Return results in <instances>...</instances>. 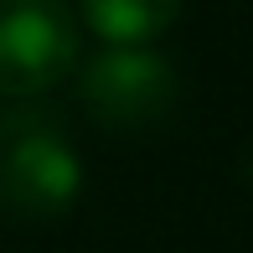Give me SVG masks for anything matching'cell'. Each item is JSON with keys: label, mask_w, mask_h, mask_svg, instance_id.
Instances as JSON below:
<instances>
[{"label": "cell", "mask_w": 253, "mask_h": 253, "mask_svg": "<svg viewBox=\"0 0 253 253\" xmlns=\"http://www.w3.org/2000/svg\"><path fill=\"white\" fill-rule=\"evenodd\" d=\"M83 191V160L42 109H0V207L21 222L67 217Z\"/></svg>", "instance_id": "cell-1"}, {"label": "cell", "mask_w": 253, "mask_h": 253, "mask_svg": "<svg viewBox=\"0 0 253 253\" xmlns=\"http://www.w3.org/2000/svg\"><path fill=\"white\" fill-rule=\"evenodd\" d=\"M73 73L83 109L114 134L160 129L181 103V78L155 47H98Z\"/></svg>", "instance_id": "cell-2"}, {"label": "cell", "mask_w": 253, "mask_h": 253, "mask_svg": "<svg viewBox=\"0 0 253 253\" xmlns=\"http://www.w3.org/2000/svg\"><path fill=\"white\" fill-rule=\"evenodd\" d=\"M83 26L67 0H0V98H42L73 78Z\"/></svg>", "instance_id": "cell-3"}, {"label": "cell", "mask_w": 253, "mask_h": 253, "mask_svg": "<svg viewBox=\"0 0 253 253\" xmlns=\"http://www.w3.org/2000/svg\"><path fill=\"white\" fill-rule=\"evenodd\" d=\"M181 16V0H78V26L103 47H150Z\"/></svg>", "instance_id": "cell-4"}, {"label": "cell", "mask_w": 253, "mask_h": 253, "mask_svg": "<svg viewBox=\"0 0 253 253\" xmlns=\"http://www.w3.org/2000/svg\"><path fill=\"white\" fill-rule=\"evenodd\" d=\"M243 170H248V181H253V150H248V166H243Z\"/></svg>", "instance_id": "cell-5"}]
</instances>
